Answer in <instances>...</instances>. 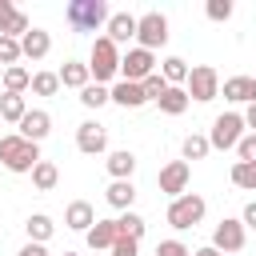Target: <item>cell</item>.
I'll use <instances>...</instances> for the list:
<instances>
[{
  "label": "cell",
  "mask_w": 256,
  "mask_h": 256,
  "mask_svg": "<svg viewBox=\"0 0 256 256\" xmlns=\"http://www.w3.org/2000/svg\"><path fill=\"white\" fill-rule=\"evenodd\" d=\"M44 156H40V144H32V140H24L20 132H8V136H0V164L8 168V172H32L36 164H40Z\"/></svg>",
  "instance_id": "obj_1"
},
{
  "label": "cell",
  "mask_w": 256,
  "mask_h": 256,
  "mask_svg": "<svg viewBox=\"0 0 256 256\" xmlns=\"http://www.w3.org/2000/svg\"><path fill=\"white\" fill-rule=\"evenodd\" d=\"M64 20L76 28V32H96V28H108L112 20V8L104 0H72L64 8Z\"/></svg>",
  "instance_id": "obj_2"
},
{
  "label": "cell",
  "mask_w": 256,
  "mask_h": 256,
  "mask_svg": "<svg viewBox=\"0 0 256 256\" xmlns=\"http://www.w3.org/2000/svg\"><path fill=\"white\" fill-rule=\"evenodd\" d=\"M88 72H92V84H108V80L120 76V48H116L108 36H96V40H92Z\"/></svg>",
  "instance_id": "obj_3"
},
{
  "label": "cell",
  "mask_w": 256,
  "mask_h": 256,
  "mask_svg": "<svg viewBox=\"0 0 256 256\" xmlns=\"http://www.w3.org/2000/svg\"><path fill=\"white\" fill-rule=\"evenodd\" d=\"M204 212H208L204 196H200V192H184V196H176V200L168 204V224H172L176 232H188V228H196V224L204 220Z\"/></svg>",
  "instance_id": "obj_4"
},
{
  "label": "cell",
  "mask_w": 256,
  "mask_h": 256,
  "mask_svg": "<svg viewBox=\"0 0 256 256\" xmlns=\"http://www.w3.org/2000/svg\"><path fill=\"white\" fill-rule=\"evenodd\" d=\"M244 140V112H220L212 120V132H208V144L216 152H228Z\"/></svg>",
  "instance_id": "obj_5"
},
{
  "label": "cell",
  "mask_w": 256,
  "mask_h": 256,
  "mask_svg": "<svg viewBox=\"0 0 256 256\" xmlns=\"http://www.w3.org/2000/svg\"><path fill=\"white\" fill-rule=\"evenodd\" d=\"M152 72H160V60H156V52H148V48H128L124 56H120V80H132V84H144Z\"/></svg>",
  "instance_id": "obj_6"
},
{
  "label": "cell",
  "mask_w": 256,
  "mask_h": 256,
  "mask_svg": "<svg viewBox=\"0 0 256 256\" xmlns=\"http://www.w3.org/2000/svg\"><path fill=\"white\" fill-rule=\"evenodd\" d=\"M136 44L140 48H148V52H156V48H164L168 44V16L164 12H144L140 20H136Z\"/></svg>",
  "instance_id": "obj_7"
},
{
  "label": "cell",
  "mask_w": 256,
  "mask_h": 256,
  "mask_svg": "<svg viewBox=\"0 0 256 256\" xmlns=\"http://www.w3.org/2000/svg\"><path fill=\"white\" fill-rule=\"evenodd\" d=\"M188 96L196 100V104H208V100H216L220 96V72L212 68V64H196L192 72H188Z\"/></svg>",
  "instance_id": "obj_8"
},
{
  "label": "cell",
  "mask_w": 256,
  "mask_h": 256,
  "mask_svg": "<svg viewBox=\"0 0 256 256\" xmlns=\"http://www.w3.org/2000/svg\"><path fill=\"white\" fill-rule=\"evenodd\" d=\"M244 240H248V228H244L236 216H224V220L212 228V248H216L220 256H224V252H240Z\"/></svg>",
  "instance_id": "obj_9"
},
{
  "label": "cell",
  "mask_w": 256,
  "mask_h": 256,
  "mask_svg": "<svg viewBox=\"0 0 256 256\" xmlns=\"http://www.w3.org/2000/svg\"><path fill=\"white\" fill-rule=\"evenodd\" d=\"M188 180H192V168H188V160H172V164H164V168H160V176H156L160 192H164V196H172V200L188 192Z\"/></svg>",
  "instance_id": "obj_10"
},
{
  "label": "cell",
  "mask_w": 256,
  "mask_h": 256,
  "mask_svg": "<svg viewBox=\"0 0 256 256\" xmlns=\"http://www.w3.org/2000/svg\"><path fill=\"white\" fill-rule=\"evenodd\" d=\"M76 148H80L84 156H100V152L108 148V128L96 124V120H84V124L76 128Z\"/></svg>",
  "instance_id": "obj_11"
},
{
  "label": "cell",
  "mask_w": 256,
  "mask_h": 256,
  "mask_svg": "<svg viewBox=\"0 0 256 256\" xmlns=\"http://www.w3.org/2000/svg\"><path fill=\"white\" fill-rule=\"evenodd\" d=\"M24 140H32V144H40L48 132H52V116L44 112V108H28V116L20 120V128H16Z\"/></svg>",
  "instance_id": "obj_12"
},
{
  "label": "cell",
  "mask_w": 256,
  "mask_h": 256,
  "mask_svg": "<svg viewBox=\"0 0 256 256\" xmlns=\"http://www.w3.org/2000/svg\"><path fill=\"white\" fill-rule=\"evenodd\" d=\"M84 240H88L92 252H112V244L120 240V228H116V220H96V224L84 232Z\"/></svg>",
  "instance_id": "obj_13"
},
{
  "label": "cell",
  "mask_w": 256,
  "mask_h": 256,
  "mask_svg": "<svg viewBox=\"0 0 256 256\" xmlns=\"http://www.w3.org/2000/svg\"><path fill=\"white\" fill-rule=\"evenodd\" d=\"M220 92L232 104H256V76H228L220 84Z\"/></svg>",
  "instance_id": "obj_14"
},
{
  "label": "cell",
  "mask_w": 256,
  "mask_h": 256,
  "mask_svg": "<svg viewBox=\"0 0 256 256\" xmlns=\"http://www.w3.org/2000/svg\"><path fill=\"white\" fill-rule=\"evenodd\" d=\"M136 20L140 16H132V12H112V20H108V28H104V36L120 48V44H128V40H136Z\"/></svg>",
  "instance_id": "obj_15"
},
{
  "label": "cell",
  "mask_w": 256,
  "mask_h": 256,
  "mask_svg": "<svg viewBox=\"0 0 256 256\" xmlns=\"http://www.w3.org/2000/svg\"><path fill=\"white\" fill-rule=\"evenodd\" d=\"M112 104H120V108H144V104H148V96H144V84L116 80V84H112Z\"/></svg>",
  "instance_id": "obj_16"
},
{
  "label": "cell",
  "mask_w": 256,
  "mask_h": 256,
  "mask_svg": "<svg viewBox=\"0 0 256 256\" xmlns=\"http://www.w3.org/2000/svg\"><path fill=\"white\" fill-rule=\"evenodd\" d=\"M92 224H96V212H92L88 200H72V204L64 208V228H72V232H88Z\"/></svg>",
  "instance_id": "obj_17"
},
{
  "label": "cell",
  "mask_w": 256,
  "mask_h": 256,
  "mask_svg": "<svg viewBox=\"0 0 256 256\" xmlns=\"http://www.w3.org/2000/svg\"><path fill=\"white\" fill-rule=\"evenodd\" d=\"M56 76H60V88H76V92H84V88L92 84V72H88V64H80V60H64V68H60Z\"/></svg>",
  "instance_id": "obj_18"
},
{
  "label": "cell",
  "mask_w": 256,
  "mask_h": 256,
  "mask_svg": "<svg viewBox=\"0 0 256 256\" xmlns=\"http://www.w3.org/2000/svg\"><path fill=\"white\" fill-rule=\"evenodd\" d=\"M104 168H108V176H112V180H132V172H136V152L116 148V152H108Z\"/></svg>",
  "instance_id": "obj_19"
},
{
  "label": "cell",
  "mask_w": 256,
  "mask_h": 256,
  "mask_svg": "<svg viewBox=\"0 0 256 256\" xmlns=\"http://www.w3.org/2000/svg\"><path fill=\"white\" fill-rule=\"evenodd\" d=\"M104 200H108L116 212H132V204H136V184H132V180H112L108 192H104Z\"/></svg>",
  "instance_id": "obj_20"
},
{
  "label": "cell",
  "mask_w": 256,
  "mask_h": 256,
  "mask_svg": "<svg viewBox=\"0 0 256 256\" xmlns=\"http://www.w3.org/2000/svg\"><path fill=\"white\" fill-rule=\"evenodd\" d=\"M20 52H24V60H44V56L52 52V36H48L44 28H32V32L20 40Z\"/></svg>",
  "instance_id": "obj_21"
},
{
  "label": "cell",
  "mask_w": 256,
  "mask_h": 256,
  "mask_svg": "<svg viewBox=\"0 0 256 256\" xmlns=\"http://www.w3.org/2000/svg\"><path fill=\"white\" fill-rule=\"evenodd\" d=\"M24 232H28V240H32V244H48V240H52V232H56V224H52V216H48V212H32V216L24 220Z\"/></svg>",
  "instance_id": "obj_22"
},
{
  "label": "cell",
  "mask_w": 256,
  "mask_h": 256,
  "mask_svg": "<svg viewBox=\"0 0 256 256\" xmlns=\"http://www.w3.org/2000/svg\"><path fill=\"white\" fill-rule=\"evenodd\" d=\"M188 72H192V68H188L184 56H164V60H160V76H164L172 88H184V84H188Z\"/></svg>",
  "instance_id": "obj_23"
},
{
  "label": "cell",
  "mask_w": 256,
  "mask_h": 256,
  "mask_svg": "<svg viewBox=\"0 0 256 256\" xmlns=\"http://www.w3.org/2000/svg\"><path fill=\"white\" fill-rule=\"evenodd\" d=\"M156 104H160V112H164V116H184V112H188V104H192V96H188V88H168Z\"/></svg>",
  "instance_id": "obj_24"
},
{
  "label": "cell",
  "mask_w": 256,
  "mask_h": 256,
  "mask_svg": "<svg viewBox=\"0 0 256 256\" xmlns=\"http://www.w3.org/2000/svg\"><path fill=\"white\" fill-rule=\"evenodd\" d=\"M28 116V100L24 96H16V92H4L0 96V120H8V124H16L20 128V120Z\"/></svg>",
  "instance_id": "obj_25"
},
{
  "label": "cell",
  "mask_w": 256,
  "mask_h": 256,
  "mask_svg": "<svg viewBox=\"0 0 256 256\" xmlns=\"http://www.w3.org/2000/svg\"><path fill=\"white\" fill-rule=\"evenodd\" d=\"M4 92H16V96H24L28 88H32V72L24 68V64H16V68H4Z\"/></svg>",
  "instance_id": "obj_26"
},
{
  "label": "cell",
  "mask_w": 256,
  "mask_h": 256,
  "mask_svg": "<svg viewBox=\"0 0 256 256\" xmlns=\"http://www.w3.org/2000/svg\"><path fill=\"white\" fill-rule=\"evenodd\" d=\"M212 152V144H208V136H200V132H188L184 140H180V160H204Z\"/></svg>",
  "instance_id": "obj_27"
},
{
  "label": "cell",
  "mask_w": 256,
  "mask_h": 256,
  "mask_svg": "<svg viewBox=\"0 0 256 256\" xmlns=\"http://www.w3.org/2000/svg\"><path fill=\"white\" fill-rule=\"evenodd\" d=\"M56 180H60V168H56L52 160H40V164L32 168V184H36L40 192H52V188H56Z\"/></svg>",
  "instance_id": "obj_28"
},
{
  "label": "cell",
  "mask_w": 256,
  "mask_h": 256,
  "mask_svg": "<svg viewBox=\"0 0 256 256\" xmlns=\"http://www.w3.org/2000/svg\"><path fill=\"white\" fill-rule=\"evenodd\" d=\"M116 228H120V236H124V240H140L148 224H144V216H140V212H120V216H116Z\"/></svg>",
  "instance_id": "obj_29"
},
{
  "label": "cell",
  "mask_w": 256,
  "mask_h": 256,
  "mask_svg": "<svg viewBox=\"0 0 256 256\" xmlns=\"http://www.w3.org/2000/svg\"><path fill=\"white\" fill-rule=\"evenodd\" d=\"M228 176H232V184H236V188H244V192H256V164H244V160H236Z\"/></svg>",
  "instance_id": "obj_30"
},
{
  "label": "cell",
  "mask_w": 256,
  "mask_h": 256,
  "mask_svg": "<svg viewBox=\"0 0 256 256\" xmlns=\"http://www.w3.org/2000/svg\"><path fill=\"white\" fill-rule=\"evenodd\" d=\"M28 92H36V96H56L60 92V76L56 72H32V88Z\"/></svg>",
  "instance_id": "obj_31"
},
{
  "label": "cell",
  "mask_w": 256,
  "mask_h": 256,
  "mask_svg": "<svg viewBox=\"0 0 256 256\" xmlns=\"http://www.w3.org/2000/svg\"><path fill=\"white\" fill-rule=\"evenodd\" d=\"M108 100H112V88H108V84H88V88L80 92V104H84V108H104Z\"/></svg>",
  "instance_id": "obj_32"
},
{
  "label": "cell",
  "mask_w": 256,
  "mask_h": 256,
  "mask_svg": "<svg viewBox=\"0 0 256 256\" xmlns=\"http://www.w3.org/2000/svg\"><path fill=\"white\" fill-rule=\"evenodd\" d=\"M24 60V52H20V40H12V36H0V64L4 68H16Z\"/></svg>",
  "instance_id": "obj_33"
},
{
  "label": "cell",
  "mask_w": 256,
  "mask_h": 256,
  "mask_svg": "<svg viewBox=\"0 0 256 256\" xmlns=\"http://www.w3.org/2000/svg\"><path fill=\"white\" fill-rule=\"evenodd\" d=\"M204 12H208V20L224 24V20H232V0H208V4H204Z\"/></svg>",
  "instance_id": "obj_34"
},
{
  "label": "cell",
  "mask_w": 256,
  "mask_h": 256,
  "mask_svg": "<svg viewBox=\"0 0 256 256\" xmlns=\"http://www.w3.org/2000/svg\"><path fill=\"white\" fill-rule=\"evenodd\" d=\"M168 88H172V84H168V80H164V76H160V72H152V76H148V80H144V96H148V100H152V104H156V100H160V96H164V92H168Z\"/></svg>",
  "instance_id": "obj_35"
},
{
  "label": "cell",
  "mask_w": 256,
  "mask_h": 256,
  "mask_svg": "<svg viewBox=\"0 0 256 256\" xmlns=\"http://www.w3.org/2000/svg\"><path fill=\"white\" fill-rule=\"evenodd\" d=\"M236 156L244 164H256V132H244V140L236 144Z\"/></svg>",
  "instance_id": "obj_36"
},
{
  "label": "cell",
  "mask_w": 256,
  "mask_h": 256,
  "mask_svg": "<svg viewBox=\"0 0 256 256\" xmlns=\"http://www.w3.org/2000/svg\"><path fill=\"white\" fill-rule=\"evenodd\" d=\"M156 256H192V248L184 240H160L156 244Z\"/></svg>",
  "instance_id": "obj_37"
},
{
  "label": "cell",
  "mask_w": 256,
  "mask_h": 256,
  "mask_svg": "<svg viewBox=\"0 0 256 256\" xmlns=\"http://www.w3.org/2000/svg\"><path fill=\"white\" fill-rule=\"evenodd\" d=\"M112 256H140V240H124V236H120V240L112 244Z\"/></svg>",
  "instance_id": "obj_38"
},
{
  "label": "cell",
  "mask_w": 256,
  "mask_h": 256,
  "mask_svg": "<svg viewBox=\"0 0 256 256\" xmlns=\"http://www.w3.org/2000/svg\"><path fill=\"white\" fill-rule=\"evenodd\" d=\"M16 12H20V8H16V4H12V0H0V32H4V28H8V20H12V16H16Z\"/></svg>",
  "instance_id": "obj_39"
},
{
  "label": "cell",
  "mask_w": 256,
  "mask_h": 256,
  "mask_svg": "<svg viewBox=\"0 0 256 256\" xmlns=\"http://www.w3.org/2000/svg\"><path fill=\"white\" fill-rule=\"evenodd\" d=\"M240 224H244V228H256V200H248V204H244V212H240Z\"/></svg>",
  "instance_id": "obj_40"
},
{
  "label": "cell",
  "mask_w": 256,
  "mask_h": 256,
  "mask_svg": "<svg viewBox=\"0 0 256 256\" xmlns=\"http://www.w3.org/2000/svg\"><path fill=\"white\" fill-rule=\"evenodd\" d=\"M16 256H48V248H44V244H32V240H28V244H24V248H20Z\"/></svg>",
  "instance_id": "obj_41"
},
{
  "label": "cell",
  "mask_w": 256,
  "mask_h": 256,
  "mask_svg": "<svg viewBox=\"0 0 256 256\" xmlns=\"http://www.w3.org/2000/svg\"><path fill=\"white\" fill-rule=\"evenodd\" d=\"M244 128H248V132H256V104H248V108H244Z\"/></svg>",
  "instance_id": "obj_42"
},
{
  "label": "cell",
  "mask_w": 256,
  "mask_h": 256,
  "mask_svg": "<svg viewBox=\"0 0 256 256\" xmlns=\"http://www.w3.org/2000/svg\"><path fill=\"white\" fill-rule=\"evenodd\" d=\"M192 256H220V252H216V248H212V244H204V248H196V252H192Z\"/></svg>",
  "instance_id": "obj_43"
},
{
  "label": "cell",
  "mask_w": 256,
  "mask_h": 256,
  "mask_svg": "<svg viewBox=\"0 0 256 256\" xmlns=\"http://www.w3.org/2000/svg\"><path fill=\"white\" fill-rule=\"evenodd\" d=\"M0 80H4V64H0Z\"/></svg>",
  "instance_id": "obj_44"
},
{
  "label": "cell",
  "mask_w": 256,
  "mask_h": 256,
  "mask_svg": "<svg viewBox=\"0 0 256 256\" xmlns=\"http://www.w3.org/2000/svg\"><path fill=\"white\" fill-rule=\"evenodd\" d=\"M64 256H76V252H64Z\"/></svg>",
  "instance_id": "obj_45"
}]
</instances>
